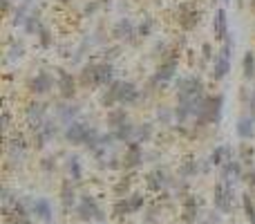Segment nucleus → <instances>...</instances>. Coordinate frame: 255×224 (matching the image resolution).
Listing matches in <instances>:
<instances>
[{"mask_svg":"<svg viewBox=\"0 0 255 224\" xmlns=\"http://www.w3.org/2000/svg\"><path fill=\"white\" fill-rule=\"evenodd\" d=\"M251 106H253V112H255V88H253V94H251Z\"/></svg>","mask_w":255,"mask_h":224,"instance_id":"e433bc0d","label":"nucleus"},{"mask_svg":"<svg viewBox=\"0 0 255 224\" xmlns=\"http://www.w3.org/2000/svg\"><path fill=\"white\" fill-rule=\"evenodd\" d=\"M242 206H244L246 220H249L251 224H255V204H253V195H251V193H244V195H242Z\"/></svg>","mask_w":255,"mask_h":224,"instance_id":"6ab92c4d","label":"nucleus"},{"mask_svg":"<svg viewBox=\"0 0 255 224\" xmlns=\"http://www.w3.org/2000/svg\"><path fill=\"white\" fill-rule=\"evenodd\" d=\"M34 213L38 215L40 220L49 222V220H52V206H49V202H47V200H43V197H40V200H36V202H34Z\"/></svg>","mask_w":255,"mask_h":224,"instance_id":"2eb2a0df","label":"nucleus"},{"mask_svg":"<svg viewBox=\"0 0 255 224\" xmlns=\"http://www.w3.org/2000/svg\"><path fill=\"white\" fill-rule=\"evenodd\" d=\"M25 29L29 31V34H31V31H36V29H38V16H29V20H27Z\"/></svg>","mask_w":255,"mask_h":224,"instance_id":"c85d7f7f","label":"nucleus"},{"mask_svg":"<svg viewBox=\"0 0 255 224\" xmlns=\"http://www.w3.org/2000/svg\"><path fill=\"white\" fill-rule=\"evenodd\" d=\"M114 36H116V38H125V40L132 38V36H134V25L130 22V18H123V20L114 27Z\"/></svg>","mask_w":255,"mask_h":224,"instance_id":"9b49d317","label":"nucleus"},{"mask_svg":"<svg viewBox=\"0 0 255 224\" xmlns=\"http://www.w3.org/2000/svg\"><path fill=\"white\" fill-rule=\"evenodd\" d=\"M174 70H177V61H168L164 63V65H159V70H157V81H172L174 79Z\"/></svg>","mask_w":255,"mask_h":224,"instance_id":"f8f14e48","label":"nucleus"},{"mask_svg":"<svg viewBox=\"0 0 255 224\" xmlns=\"http://www.w3.org/2000/svg\"><path fill=\"white\" fill-rule=\"evenodd\" d=\"M7 150L9 152H22V150H25V139H22V137L11 139V143L7 146Z\"/></svg>","mask_w":255,"mask_h":224,"instance_id":"b1692460","label":"nucleus"},{"mask_svg":"<svg viewBox=\"0 0 255 224\" xmlns=\"http://www.w3.org/2000/svg\"><path fill=\"white\" fill-rule=\"evenodd\" d=\"M164 184H166V179H164V173H161V170H155V173L148 175V186H150L152 191H161Z\"/></svg>","mask_w":255,"mask_h":224,"instance_id":"412c9836","label":"nucleus"},{"mask_svg":"<svg viewBox=\"0 0 255 224\" xmlns=\"http://www.w3.org/2000/svg\"><path fill=\"white\" fill-rule=\"evenodd\" d=\"M2 128H9V112H2Z\"/></svg>","mask_w":255,"mask_h":224,"instance_id":"72a5a7b5","label":"nucleus"},{"mask_svg":"<svg viewBox=\"0 0 255 224\" xmlns=\"http://www.w3.org/2000/svg\"><path fill=\"white\" fill-rule=\"evenodd\" d=\"M67 170H70V175H72V182H81V164L76 157L67 159Z\"/></svg>","mask_w":255,"mask_h":224,"instance_id":"4be33fe9","label":"nucleus"},{"mask_svg":"<svg viewBox=\"0 0 255 224\" xmlns=\"http://www.w3.org/2000/svg\"><path fill=\"white\" fill-rule=\"evenodd\" d=\"M213 29H215V38L217 40L228 38V20H226V11H224V9H217V11H215Z\"/></svg>","mask_w":255,"mask_h":224,"instance_id":"423d86ee","label":"nucleus"},{"mask_svg":"<svg viewBox=\"0 0 255 224\" xmlns=\"http://www.w3.org/2000/svg\"><path fill=\"white\" fill-rule=\"evenodd\" d=\"M143 159V152H141V146L137 141H128V148H125V157H123V166L125 168H134L139 166Z\"/></svg>","mask_w":255,"mask_h":224,"instance_id":"20e7f679","label":"nucleus"},{"mask_svg":"<svg viewBox=\"0 0 255 224\" xmlns=\"http://www.w3.org/2000/svg\"><path fill=\"white\" fill-rule=\"evenodd\" d=\"M61 200H63V206H65L67 211L74 206V188H72V184L67 182H63V188H61Z\"/></svg>","mask_w":255,"mask_h":224,"instance_id":"f3484780","label":"nucleus"},{"mask_svg":"<svg viewBox=\"0 0 255 224\" xmlns=\"http://www.w3.org/2000/svg\"><path fill=\"white\" fill-rule=\"evenodd\" d=\"M197 215V200L192 195H188L186 200H183V220L186 222H192Z\"/></svg>","mask_w":255,"mask_h":224,"instance_id":"a211bd4d","label":"nucleus"},{"mask_svg":"<svg viewBox=\"0 0 255 224\" xmlns=\"http://www.w3.org/2000/svg\"><path fill=\"white\" fill-rule=\"evenodd\" d=\"M150 137V128H141L139 130V139H148Z\"/></svg>","mask_w":255,"mask_h":224,"instance_id":"473e14b6","label":"nucleus"},{"mask_svg":"<svg viewBox=\"0 0 255 224\" xmlns=\"http://www.w3.org/2000/svg\"><path fill=\"white\" fill-rule=\"evenodd\" d=\"M246 182H249V186H251V195H255V170L249 173V179H246Z\"/></svg>","mask_w":255,"mask_h":224,"instance_id":"2f4dec72","label":"nucleus"},{"mask_svg":"<svg viewBox=\"0 0 255 224\" xmlns=\"http://www.w3.org/2000/svg\"><path fill=\"white\" fill-rule=\"evenodd\" d=\"M27 2H31V0H27Z\"/></svg>","mask_w":255,"mask_h":224,"instance_id":"58836bf2","label":"nucleus"},{"mask_svg":"<svg viewBox=\"0 0 255 224\" xmlns=\"http://www.w3.org/2000/svg\"><path fill=\"white\" fill-rule=\"evenodd\" d=\"M112 81V65L110 63H103V65H96V88H103Z\"/></svg>","mask_w":255,"mask_h":224,"instance_id":"ddd939ff","label":"nucleus"},{"mask_svg":"<svg viewBox=\"0 0 255 224\" xmlns=\"http://www.w3.org/2000/svg\"><path fill=\"white\" fill-rule=\"evenodd\" d=\"M150 29H152V20H146V22H141V25H139V34H141V36H148V34H150Z\"/></svg>","mask_w":255,"mask_h":224,"instance_id":"c756f323","label":"nucleus"},{"mask_svg":"<svg viewBox=\"0 0 255 224\" xmlns=\"http://www.w3.org/2000/svg\"><path fill=\"white\" fill-rule=\"evenodd\" d=\"M204 56H206V58L210 56V45H204Z\"/></svg>","mask_w":255,"mask_h":224,"instance_id":"c9c22d12","label":"nucleus"},{"mask_svg":"<svg viewBox=\"0 0 255 224\" xmlns=\"http://www.w3.org/2000/svg\"><path fill=\"white\" fill-rule=\"evenodd\" d=\"M43 168L45 170H52V159H43Z\"/></svg>","mask_w":255,"mask_h":224,"instance_id":"f704fd0d","label":"nucleus"},{"mask_svg":"<svg viewBox=\"0 0 255 224\" xmlns=\"http://www.w3.org/2000/svg\"><path fill=\"white\" fill-rule=\"evenodd\" d=\"M253 125H255V119L253 116H242L240 121H237V137L240 139H251L253 137Z\"/></svg>","mask_w":255,"mask_h":224,"instance_id":"6e6552de","label":"nucleus"},{"mask_svg":"<svg viewBox=\"0 0 255 224\" xmlns=\"http://www.w3.org/2000/svg\"><path fill=\"white\" fill-rule=\"evenodd\" d=\"M40 43H43L45 47H47V45H49V31L45 29V27H40Z\"/></svg>","mask_w":255,"mask_h":224,"instance_id":"7c9ffc66","label":"nucleus"},{"mask_svg":"<svg viewBox=\"0 0 255 224\" xmlns=\"http://www.w3.org/2000/svg\"><path fill=\"white\" fill-rule=\"evenodd\" d=\"M143 202H146V200H143V195H139V193H134V195H130V197H128V204H130V209H132V213H134V211L141 209Z\"/></svg>","mask_w":255,"mask_h":224,"instance_id":"5701e85b","label":"nucleus"},{"mask_svg":"<svg viewBox=\"0 0 255 224\" xmlns=\"http://www.w3.org/2000/svg\"><path fill=\"white\" fill-rule=\"evenodd\" d=\"M134 132H137V130H134V125L125 121V123H121L119 128H116L114 134H116V139H119V141H130V139L134 137Z\"/></svg>","mask_w":255,"mask_h":224,"instance_id":"aec40b11","label":"nucleus"},{"mask_svg":"<svg viewBox=\"0 0 255 224\" xmlns=\"http://www.w3.org/2000/svg\"><path fill=\"white\" fill-rule=\"evenodd\" d=\"M233 49H235V40L228 36V38L224 40V45H222V49H219V52H222L226 58H231V52H233Z\"/></svg>","mask_w":255,"mask_h":224,"instance_id":"bb28decb","label":"nucleus"},{"mask_svg":"<svg viewBox=\"0 0 255 224\" xmlns=\"http://www.w3.org/2000/svg\"><path fill=\"white\" fill-rule=\"evenodd\" d=\"M222 2H231V0H222Z\"/></svg>","mask_w":255,"mask_h":224,"instance_id":"4c0bfd02","label":"nucleus"},{"mask_svg":"<svg viewBox=\"0 0 255 224\" xmlns=\"http://www.w3.org/2000/svg\"><path fill=\"white\" fill-rule=\"evenodd\" d=\"M213 200H215V206H217L222 213H231L233 211V197H235V193H233V184L231 182H217L215 184V191H213Z\"/></svg>","mask_w":255,"mask_h":224,"instance_id":"f257e3e1","label":"nucleus"},{"mask_svg":"<svg viewBox=\"0 0 255 224\" xmlns=\"http://www.w3.org/2000/svg\"><path fill=\"white\" fill-rule=\"evenodd\" d=\"M240 155H242V164H251L253 161V150L249 148V143H242Z\"/></svg>","mask_w":255,"mask_h":224,"instance_id":"393cba45","label":"nucleus"},{"mask_svg":"<svg viewBox=\"0 0 255 224\" xmlns=\"http://www.w3.org/2000/svg\"><path fill=\"white\" fill-rule=\"evenodd\" d=\"M89 130L85 123H81V121H72V123H67V130H65V139L70 143H85L89 137Z\"/></svg>","mask_w":255,"mask_h":224,"instance_id":"7ed1b4c3","label":"nucleus"},{"mask_svg":"<svg viewBox=\"0 0 255 224\" xmlns=\"http://www.w3.org/2000/svg\"><path fill=\"white\" fill-rule=\"evenodd\" d=\"M231 72V58H226L222 52L215 56V63H213V72H210V76H213L215 81H222L226 79V74Z\"/></svg>","mask_w":255,"mask_h":224,"instance_id":"39448f33","label":"nucleus"},{"mask_svg":"<svg viewBox=\"0 0 255 224\" xmlns=\"http://www.w3.org/2000/svg\"><path fill=\"white\" fill-rule=\"evenodd\" d=\"M231 148L228 146H217L213 152H210V164L213 166H224L226 161H231Z\"/></svg>","mask_w":255,"mask_h":224,"instance_id":"1a4fd4ad","label":"nucleus"},{"mask_svg":"<svg viewBox=\"0 0 255 224\" xmlns=\"http://www.w3.org/2000/svg\"><path fill=\"white\" fill-rule=\"evenodd\" d=\"M76 211H79L81 220H85V222H89V220H96V222H103L105 220V215H103L101 206L94 202L92 195H83L81 197V204L76 206Z\"/></svg>","mask_w":255,"mask_h":224,"instance_id":"f03ea898","label":"nucleus"},{"mask_svg":"<svg viewBox=\"0 0 255 224\" xmlns=\"http://www.w3.org/2000/svg\"><path fill=\"white\" fill-rule=\"evenodd\" d=\"M137 99H139L137 85L121 81V85H119V103H134Z\"/></svg>","mask_w":255,"mask_h":224,"instance_id":"0eeeda50","label":"nucleus"},{"mask_svg":"<svg viewBox=\"0 0 255 224\" xmlns=\"http://www.w3.org/2000/svg\"><path fill=\"white\" fill-rule=\"evenodd\" d=\"M31 88H34V92H38V94L49 92V90H52V79H49V74H45V72H40V74L34 79V83H31Z\"/></svg>","mask_w":255,"mask_h":224,"instance_id":"4468645a","label":"nucleus"},{"mask_svg":"<svg viewBox=\"0 0 255 224\" xmlns=\"http://www.w3.org/2000/svg\"><path fill=\"white\" fill-rule=\"evenodd\" d=\"M181 173H183V175H195V173H197V161L192 159V157H188V159L183 161Z\"/></svg>","mask_w":255,"mask_h":224,"instance_id":"a878e982","label":"nucleus"},{"mask_svg":"<svg viewBox=\"0 0 255 224\" xmlns=\"http://www.w3.org/2000/svg\"><path fill=\"white\" fill-rule=\"evenodd\" d=\"M242 70H244V79H253L255 76V54L251 49L242 58Z\"/></svg>","mask_w":255,"mask_h":224,"instance_id":"dca6fc26","label":"nucleus"},{"mask_svg":"<svg viewBox=\"0 0 255 224\" xmlns=\"http://www.w3.org/2000/svg\"><path fill=\"white\" fill-rule=\"evenodd\" d=\"M58 88H61V94L65 99L74 97V81H72V76L65 74V72H61V74H58Z\"/></svg>","mask_w":255,"mask_h":224,"instance_id":"9d476101","label":"nucleus"},{"mask_svg":"<svg viewBox=\"0 0 255 224\" xmlns=\"http://www.w3.org/2000/svg\"><path fill=\"white\" fill-rule=\"evenodd\" d=\"M76 108L74 106H70L67 108V110H61V116H63V121H67V123H72V121H74V116H76Z\"/></svg>","mask_w":255,"mask_h":224,"instance_id":"cd10ccee","label":"nucleus"}]
</instances>
